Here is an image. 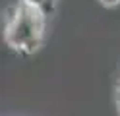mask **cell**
Instances as JSON below:
<instances>
[{
    "mask_svg": "<svg viewBox=\"0 0 120 116\" xmlns=\"http://www.w3.org/2000/svg\"><path fill=\"white\" fill-rule=\"evenodd\" d=\"M19 2L29 6V8H35V10L43 12L47 18L54 14V8H56V0H19Z\"/></svg>",
    "mask_w": 120,
    "mask_h": 116,
    "instance_id": "7a4b0ae2",
    "label": "cell"
},
{
    "mask_svg": "<svg viewBox=\"0 0 120 116\" xmlns=\"http://www.w3.org/2000/svg\"><path fill=\"white\" fill-rule=\"evenodd\" d=\"M99 2L105 8H116V6H120V0H99Z\"/></svg>",
    "mask_w": 120,
    "mask_h": 116,
    "instance_id": "277c9868",
    "label": "cell"
},
{
    "mask_svg": "<svg viewBox=\"0 0 120 116\" xmlns=\"http://www.w3.org/2000/svg\"><path fill=\"white\" fill-rule=\"evenodd\" d=\"M114 105H116V110L120 114V81L116 83V89H114Z\"/></svg>",
    "mask_w": 120,
    "mask_h": 116,
    "instance_id": "3957f363",
    "label": "cell"
},
{
    "mask_svg": "<svg viewBox=\"0 0 120 116\" xmlns=\"http://www.w3.org/2000/svg\"><path fill=\"white\" fill-rule=\"evenodd\" d=\"M47 19L49 18L43 12L18 2L8 12V18L4 23L6 45L23 56L35 54L43 46Z\"/></svg>",
    "mask_w": 120,
    "mask_h": 116,
    "instance_id": "6da1fadb",
    "label": "cell"
}]
</instances>
